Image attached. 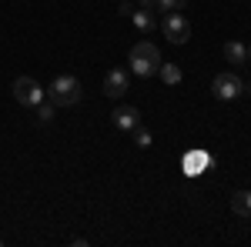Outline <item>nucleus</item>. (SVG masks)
<instances>
[{"label": "nucleus", "mask_w": 251, "mask_h": 247, "mask_svg": "<svg viewBox=\"0 0 251 247\" xmlns=\"http://www.w3.org/2000/svg\"><path fill=\"white\" fill-rule=\"evenodd\" d=\"M80 97H84V87H80V80L74 74L54 77V84L47 87V100L54 107H74V104H80Z\"/></svg>", "instance_id": "obj_1"}, {"label": "nucleus", "mask_w": 251, "mask_h": 247, "mask_svg": "<svg viewBox=\"0 0 251 247\" xmlns=\"http://www.w3.org/2000/svg\"><path fill=\"white\" fill-rule=\"evenodd\" d=\"M127 60H131V70L137 77H154L157 67H161V50L151 40H137L131 47V54H127Z\"/></svg>", "instance_id": "obj_2"}, {"label": "nucleus", "mask_w": 251, "mask_h": 247, "mask_svg": "<svg viewBox=\"0 0 251 247\" xmlns=\"http://www.w3.org/2000/svg\"><path fill=\"white\" fill-rule=\"evenodd\" d=\"M44 97H47V90L40 87L34 77H17V80H14V100H17V104H24V107H37Z\"/></svg>", "instance_id": "obj_3"}, {"label": "nucleus", "mask_w": 251, "mask_h": 247, "mask_svg": "<svg viewBox=\"0 0 251 247\" xmlns=\"http://www.w3.org/2000/svg\"><path fill=\"white\" fill-rule=\"evenodd\" d=\"M161 27H164V37L171 40V44H188V37H191V23H188V17H184L181 10L164 14Z\"/></svg>", "instance_id": "obj_4"}, {"label": "nucleus", "mask_w": 251, "mask_h": 247, "mask_svg": "<svg viewBox=\"0 0 251 247\" xmlns=\"http://www.w3.org/2000/svg\"><path fill=\"white\" fill-rule=\"evenodd\" d=\"M211 164H214V157L204 147H194V151H188L181 157V171L188 174V177H201L204 171H211Z\"/></svg>", "instance_id": "obj_5"}, {"label": "nucleus", "mask_w": 251, "mask_h": 247, "mask_svg": "<svg viewBox=\"0 0 251 247\" xmlns=\"http://www.w3.org/2000/svg\"><path fill=\"white\" fill-rule=\"evenodd\" d=\"M211 94L218 97V100H234L238 94H245V84H241V77H238V74H214Z\"/></svg>", "instance_id": "obj_6"}, {"label": "nucleus", "mask_w": 251, "mask_h": 247, "mask_svg": "<svg viewBox=\"0 0 251 247\" xmlns=\"http://www.w3.org/2000/svg\"><path fill=\"white\" fill-rule=\"evenodd\" d=\"M131 90V74L124 70V67H114V70H107V77H104V94L107 97H124Z\"/></svg>", "instance_id": "obj_7"}, {"label": "nucleus", "mask_w": 251, "mask_h": 247, "mask_svg": "<svg viewBox=\"0 0 251 247\" xmlns=\"http://www.w3.org/2000/svg\"><path fill=\"white\" fill-rule=\"evenodd\" d=\"M111 120H114L117 131H134V127H141V114H137V107H131V104H121V107H114Z\"/></svg>", "instance_id": "obj_8"}, {"label": "nucleus", "mask_w": 251, "mask_h": 247, "mask_svg": "<svg viewBox=\"0 0 251 247\" xmlns=\"http://www.w3.org/2000/svg\"><path fill=\"white\" fill-rule=\"evenodd\" d=\"M127 20L134 23V30H141V34H154L157 27H161V23H157V14L151 10V7H137Z\"/></svg>", "instance_id": "obj_9"}, {"label": "nucleus", "mask_w": 251, "mask_h": 247, "mask_svg": "<svg viewBox=\"0 0 251 247\" xmlns=\"http://www.w3.org/2000/svg\"><path fill=\"white\" fill-rule=\"evenodd\" d=\"M231 210L238 217H251V190H234L231 194Z\"/></svg>", "instance_id": "obj_10"}, {"label": "nucleus", "mask_w": 251, "mask_h": 247, "mask_svg": "<svg viewBox=\"0 0 251 247\" xmlns=\"http://www.w3.org/2000/svg\"><path fill=\"white\" fill-rule=\"evenodd\" d=\"M225 60H228V64H245V60H248V47H245L241 40H228V44H225Z\"/></svg>", "instance_id": "obj_11"}, {"label": "nucleus", "mask_w": 251, "mask_h": 247, "mask_svg": "<svg viewBox=\"0 0 251 247\" xmlns=\"http://www.w3.org/2000/svg\"><path fill=\"white\" fill-rule=\"evenodd\" d=\"M157 77H161L168 87H177L184 74H181V67H177V64H168V60H161V67H157Z\"/></svg>", "instance_id": "obj_12"}, {"label": "nucleus", "mask_w": 251, "mask_h": 247, "mask_svg": "<svg viewBox=\"0 0 251 247\" xmlns=\"http://www.w3.org/2000/svg\"><path fill=\"white\" fill-rule=\"evenodd\" d=\"M154 10L174 14V10H188V3H184V0H154Z\"/></svg>", "instance_id": "obj_13"}, {"label": "nucleus", "mask_w": 251, "mask_h": 247, "mask_svg": "<svg viewBox=\"0 0 251 247\" xmlns=\"http://www.w3.org/2000/svg\"><path fill=\"white\" fill-rule=\"evenodd\" d=\"M37 120L40 124H50V120H54V104H50V100H40L37 104Z\"/></svg>", "instance_id": "obj_14"}, {"label": "nucleus", "mask_w": 251, "mask_h": 247, "mask_svg": "<svg viewBox=\"0 0 251 247\" xmlns=\"http://www.w3.org/2000/svg\"><path fill=\"white\" fill-rule=\"evenodd\" d=\"M134 140H137V147L141 151H148L154 140H151V131H144V127H134Z\"/></svg>", "instance_id": "obj_15"}, {"label": "nucleus", "mask_w": 251, "mask_h": 247, "mask_svg": "<svg viewBox=\"0 0 251 247\" xmlns=\"http://www.w3.org/2000/svg\"><path fill=\"white\" fill-rule=\"evenodd\" d=\"M117 14H121V17H131V14H134V7H131L127 0H121V7H117Z\"/></svg>", "instance_id": "obj_16"}, {"label": "nucleus", "mask_w": 251, "mask_h": 247, "mask_svg": "<svg viewBox=\"0 0 251 247\" xmlns=\"http://www.w3.org/2000/svg\"><path fill=\"white\" fill-rule=\"evenodd\" d=\"M137 7H151L154 10V0H137Z\"/></svg>", "instance_id": "obj_17"}, {"label": "nucleus", "mask_w": 251, "mask_h": 247, "mask_svg": "<svg viewBox=\"0 0 251 247\" xmlns=\"http://www.w3.org/2000/svg\"><path fill=\"white\" fill-rule=\"evenodd\" d=\"M248 60H251V47H248Z\"/></svg>", "instance_id": "obj_18"}]
</instances>
